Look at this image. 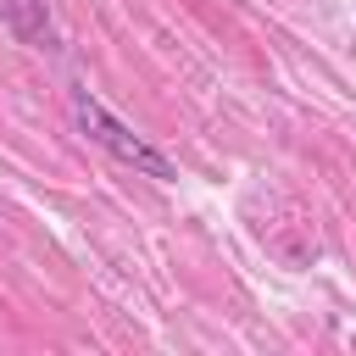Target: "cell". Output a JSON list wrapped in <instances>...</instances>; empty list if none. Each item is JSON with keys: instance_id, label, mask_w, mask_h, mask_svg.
I'll list each match as a JSON object with an SVG mask.
<instances>
[{"instance_id": "cell-1", "label": "cell", "mask_w": 356, "mask_h": 356, "mask_svg": "<svg viewBox=\"0 0 356 356\" xmlns=\"http://www.w3.org/2000/svg\"><path fill=\"white\" fill-rule=\"evenodd\" d=\"M67 117H72V128H78L89 145H100L111 161H122V167H134V172H145V178H161V184L178 178V167H172L150 139H139L122 117H111L89 89H72V95H67Z\"/></svg>"}, {"instance_id": "cell-2", "label": "cell", "mask_w": 356, "mask_h": 356, "mask_svg": "<svg viewBox=\"0 0 356 356\" xmlns=\"http://www.w3.org/2000/svg\"><path fill=\"white\" fill-rule=\"evenodd\" d=\"M0 22H6L22 44H33V50H56V44H61L56 17H50L44 0H0Z\"/></svg>"}]
</instances>
